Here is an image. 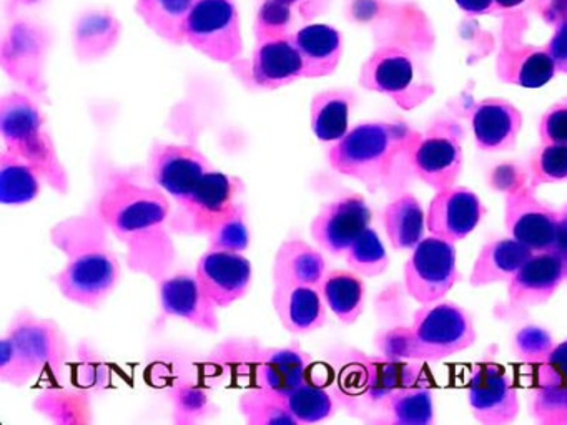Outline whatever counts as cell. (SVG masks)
Returning a JSON list of instances; mask_svg holds the SVG:
<instances>
[{
    "label": "cell",
    "instance_id": "6da1fadb",
    "mask_svg": "<svg viewBox=\"0 0 567 425\" xmlns=\"http://www.w3.org/2000/svg\"><path fill=\"white\" fill-rule=\"evenodd\" d=\"M417 133L401 122H370L351 128L328 149L334 172L357 179L371 191L390 188L411 168Z\"/></svg>",
    "mask_w": 567,
    "mask_h": 425
},
{
    "label": "cell",
    "instance_id": "7a4b0ae2",
    "mask_svg": "<svg viewBox=\"0 0 567 425\" xmlns=\"http://www.w3.org/2000/svg\"><path fill=\"white\" fill-rule=\"evenodd\" d=\"M0 132L6 148L21 156L55 191H69L68 169L38 103L24 93L6 95L0 103Z\"/></svg>",
    "mask_w": 567,
    "mask_h": 425
},
{
    "label": "cell",
    "instance_id": "3957f363",
    "mask_svg": "<svg viewBox=\"0 0 567 425\" xmlns=\"http://www.w3.org/2000/svg\"><path fill=\"white\" fill-rule=\"evenodd\" d=\"M65 359L68 342L55 322L25 312L2 339L0 379L22 387L44 372H58Z\"/></svg>",
    "mask_w": 567,
    "mask_h": 425
},
{
    "label": "cell",
    "instance_id": "277c9868",
    "mask_svg": "<svg viewBox=\"0 0 567 425\" xmlns=\"http://www.w3.org/2000/svg\"><path fill=\"white\" fill-rule=\"evenodd\" d=\"M473 315L451 301L424 304L408 328V357L437 362L466 351L476 342Z\"/></svg>",
    "mask_w": 567,
    "mask_h": 425
},
{
    "label": "cell",
    "instance_id": "5b68a950",
    "mask_svg": "<svg viewBox=\"0 0 567 425\" xmlns=\"http://www.w3.org/2000/svg\"><path fill=\"white\" fill-rule=\"evenodd\" d=\"M185 43L215 62L240 59L244 35L234 0H195L185 27Z\"/></svg>",
    "mask_w": 567,
    "mask_h": 425
},
{
    "label": "cell",
    "instance_id": "8992f818",
    "mask_svg": "<svg viewBox=\"0 0 567 425\" xmlns=\"http://www.w3.org/2000/svg\"><path fill=\"white\" fill-rule=\"evenodd\" d=\"M360 85L368 92L390 96L403 110H413L433 95L426 80L417 79L416 63L401 46L386 45L374 50L361 66Z\"/></svg>",
    "mask_w": 567,
    "mask_h": 425
},
{
    "label": "cell",
    "instance_id": "52a82bcc",
    "mask_svg": "<svg viewBox=\"0 0 567 425\" xmlns=\"http://www.w3.org/2000/svg\"><path fill=\"white\" fill-rule=\"evenodd\" d=\"M463 128L453 120H440L417 133L411 148V168L434 191L456 185L463 173Z\"/></svg>",
    "mask_w": 567,
    "mask_h": 425
},
{
    "label": "cell",
    "instance_id": "ba28073f",
    "mask_svg": "<svg viewBox=\"0 0 567 425\" xmlns=\"http://www.w3.org/2000/svg\"><path fill=\"white\" fill-rule=\"evenodd\" d=\"M456 258L454 242L433 235L424 238L404 262L408 294L421 305L443 301L460 278Z\"/></svg>",
    "mask_w": 567,
    "mask_h": 425
},
{
    "label": "cell",
    "instance_id": "9c48e42d",
    "mask_svg": "<svg viewBox=\"0 0 567 425\" xmlns=\"http://www.w3.org/2000/svg\"><path fill=\"white\" fill-rule=\"evenodd\" d=\"M171 205L157 189L115 186L105 193L101 212L109 228L122 238L147 235L167 219Z\"/></svg>",
    "mask_w": 567,
    "mask_h": 425
},
{
    "label": "cell",
    "instance_id": "30bf717a",
    "mask_svg": "<svg viewBox=\"0 0 567 425\" xmlns=\"http://www.w3.org/2000/svg\"><path fill=\"white\" fill-rule=\"evenodd\" d=\"M121 279V265L111 251L91 248L79 252L59 272L55 282L62 296L75 304L95 308L107 299Z\"/></svg>",
    "mask_w": 567,
    "mask_h": 425
},
{
    "label": "cell",
    "instance_id": "8fae6325",
    "mask_svg": "<svg viewBox=\"0 0 567 425\" xmlns=\"http://www.w3.org/2000/svg\"><path fill=\"white\" fill-rule=\"evenodd\" d=\"M559 211L549 208L534 193L533 185L514 183L504 201V226L511 238L534 252L549 251L559 229Z\"/></svg>",
    "mask_w": 567,
    "mask_h": 425
},
{
    "label": "cell",
    "instance_id": "7c38bea8",
    "mask_svg": "<svg viewBox=\"0 0 567 425\" xmlns=\"http://www.w3.org/2000/svg\"><path fill=\"white\" fill-rule=\"evenodd\" d=\"M466 392L471 412L481 424H511L519 415V394L503 365L494 362L474 365Z\"/></svg>",
    "mask_w": 567,
    "mask_h": 425
},
{
    "label": "cell",
    "instance_id": "4fadbf2b",
    "mask_svg": "<svg viewBox=\"0 0 567 425\" xmlns=\"http://www.w3.org/2000/svg\"><path fill=\"white\" fill-rule=\"evenodd\" d=\"M187 231L210 235L241 211L240 183L220 172H208L185 201L178 203Z\"/></svg>",
    "mask_w": 567,
    "mask_h": 425
},
{
    "label": "cell",
    "instance_id": "5bb4252c",
    "mask_svg": "<svg viewBox=\"0 0 567 425\" xmlns=\"http://www.w3.org/2000/svg\"><path fill=\"white\" fill-rule=\"evenodd\" d=\"M370 222L371 208L363 196H341L315 216L311 236L324 251L341 256L370 228Z\"/></svg>",
    "mask_w": 567,
    "mask_h": 425
},
{
    "label": "cell",
    "instance_id": "9a60e30c",
    "mask_svg": "<svg viewBox=\"0 0 567 425\" xmlns=\"http://www.w3.org/2000/svg\"><path fill=\"white\" fill-rule=\"evenodd\" d=\"M483 203L473 189L454 185L440 189L426 211L427 231L446 241H463L484 216Z\"/></svg>",
    "mask_w": 567,
    "mask_h": 425
},
{
    "label": "cell",
    "instance_id": "2e32d148",
    "mask_svg": "<svg viewBox=\"0 0 567 425\" xmlns=\"http://www.w3.org/2000/svg\"><path fill=\"white\" fill-rule=\"evenodd\" d=\"M195 274L218 309L230 308L250 288L251 262L241 252L210 248L198 261Z\"/></svg>",
    "mask_w": 567,
    "mask_h": 425
},
{
    "label": "cell",
    "instance_id": "e0dca14e",
    "mask_svg": "<svg viewBox=\"0 0 567 425\" xmlns=\"http://www.w3.org/2000/svg\"><path fill=\"white\" fill-rule=\"evenodd\" d=\"M151 172L157 186L182 203L212 168L205 155L194 146L161 143L152 149Z\"/></svg>",
    "mask_w": 567,
    "mask_h": 425
},
{
    "label": "cell",
    "instance_id": "ac0fdd59",
    "mask_svg": "<svg viewBox=\"0 0 567 425\" xmlns=\"http://www.w3.org/2000/svg\"><path fill=\"white\" fill-rule=\"evenodd\" d=\"M471 128L481 152H509L523 128V113L504 99H486L471 108Z\"/></svg>",
    "mask_w": 567,
    "mask_h": 425
},
{
    "label": "cell",
    "instance_id": "d6986e66",
    "mask_svg": "<svg viewBox=\"0 0 567 425\" xmlns=\"http://www.w3.org/2000/svg\"><path fill=\"white\" fill-rule=\"evenodd\" d=\"M564 281L563 265L554 252H534L507 281V298L519 308H537L546 304Z\"/></svg>",
    "mask_w": 567,
    "mask_h": 425
},
{
    "label": "cell",
    "instance_id": "ffe728a7",
    "mask_svg": "<svg viewBox=\"0 0 567 425\" xmlns=\"http://www.w3.org/2000/svg\"><path fill=\"white\" fill-rule=\"evenodd\" d=\"M161 301L168 315L184 319L202 331L217 332L220 328L217 304L208 298L197 274L181 272L162 281Z\"/></svg>",
    "mask_w": 567,
    "mask_h": 425
},
{
    "label": "cell",
    "instance_id": "44dd1931",
    "mask_svg": "<svg viewBox=\"0 0 567 425\" xmlns=\"http://www.w3.org/2000/svg\"><path fill=\"white\" fill-rule=\"evenodd\" d=\"M278 321L291 334H310L327 322V302L317 286H274Z\"/></svg>",
    "mask_w": 567,
    "mask_h": 425
},
{
    "label": "cell",
    "instance_id": "7402d4cb",
    "mask_svg": "<svg viewBox=\"0 0 567 425\" xmlns=\"http://www.w3.org/2000/svg\"><path fill=\"white\" fill-rule=\"evenodd\" d=\"M557 69L546 45L506 43L496 56V75L503 83L540 89L556 76Z\"/></svg>",
    "mask_w": 567,
    "mask_h": 425
},
{
    "label": "cell",
    "instance_id": "603a6c76",
    "mask_svg": "<svg viewBox=\"0 0 567 425\" xmlns=\"http://www.w3.org/2000/svg\"><path fill=\"white\" fill-rule=\"evenodd\" d=\"M293 35L258 42L251 56V76L260 89L278 90L303 79V62Z\"/></svg>",
    "mask_w": 567,
    "mask_h": 425
},
{
    "label": "cell",
    "instance_id": "cb8c5ba5",
    "mask_svg": "<svg viewBox=\"0 0 567 425\" xmlns=\"http://www.w3.org/2000/svg\"><path fill=\"white\" fill-rule=\"evenodd\" d=\"M303 62V79H320L337 72L343 56V37L327 23H311L293 35Z\"/></svg>",
    "mask_w": 567,
    "mask_h": 425
},
{
    "label": "cell",
    "instance_id": "d4e9b609",
    "mask_svg": "<svg viewBox=\"0 0 567 425\" xmlns=\"http://www.w3.org/2000/svg\"><path fill=\"white\" fill-rule=\"evenodd\" d=\"M327 274V261L320 249L301 239L281 242L274 259L271 278L274 286H317L320 288Z\"/></svg>",
    "mask_w": 567,
    "mask_h": 425
},
{
    "label": "cell",
    "instance_id": "484cf974",
    "mask_svg": "<svg viewBox=\"0 0 567 425\" xmlns=\"http://www.w3.org/2000/svg\"><path fill=\"white\" fill-rule=\"evenodd\" d=\"M534 255L527 246L514 238L493 239L481 248L471 269L470 282L473 288L507 282L517 269Z\"/></svg>",
    "mask_w": 567,
    "mask_h": 425
},
{
    "label": "cell",
    "instance_id": "4316f807",
    "mask_svg": "<svg viewBox=\"0 0 567 425\" xmlns=\"http://www.w3.org/2000/svg\"><path fill=\"white\" fill-rule=\"evenodd\" d=\"M254 379L258 387L287 397L307 381V359L297 348L264 349Z\"/></svg>",
    "mask_w": 567,
    "mask_h": 425
},
{
    "label": "cell",
    "instance_id": "83f0119b",
    "mask_svg": "<svg viewBox=\"0 0 567 425\" xmlns=\"http://www.w3.org/2000/svg\"><path fill=\"white\" fill-rule=\"evenodd\" d=\"M383 226L394 249H414L423 241L427 229L426 211L416 196L403 193L383 209Z\"/></svg>",
    "mask_w": 567,
    "mask_h": 425
},
{
    "label": "cell",
    "instance_id": "f1b7e54d",
    "mask_svg": "<svg viewBox=\"0 0 567 425\" xmlns=\"http://www.w3.org/2000/svg\"><path fill=\"white\" fill-rule=\"evenodd\" d=\"M354 92L330 89L315 95L311 102V128L320 142L334 143L350 132V113Z\"/></svg>",
    "mask_w": 567,
    "mask_h": 425
},
{
    "label": "cell",
    "instance_id": "f546056e",
    "mask_svg": "<svg viewBox=\"0 0 567 425\" xmlns=\"http://www.w3.org/2000/svg\"><path fill=\"white\" fill-rule=\"evenodd\" d=\"M320 289L328 309L343 324H354L363 314L367 288L357 272L344 269L327 272Z\"/></svg>",
    "mask_w": 567,
    "mask_h": 425
},
{
    "label": "cell",
    "instance_id": "4dcf8cb0",
    "mask_svg": "<svg viewBox=\"0 0 567 425\" xmlns=\"http://www.w3.org/2000/svg\"><path fill=\"white\" fill-rule=\"evenodd\" d=\"M195 0H137L135 12L165 42L184 45L185 27Z\"/></svg>",
    "mask_w": 567,
    "mask_h": 425
},
{
    "label": "cell",
    "instance_id": "1f68e13d",
    "mask_svg": "<svg viewBox=\"0 0 567 425\" xmlns=\"http://www.w3.org/2000/svg\"><path fill=\"white\" fill-rule=\"evenodd\" d=\"M42 183L38 172L21 156L8 148L0 155V201L4 205H28L34 201L42 191Z\"/></svg>",
    "mask_w": 567,
    "mask_h": 425
},
{
    "label": "cell",
    "instance_id": "d6a6232c",
    "mask_svg": "<svg viewBox=\"0 0 567 425\" xmlns=\"http://www.w3.org/2000/svg\"><path fill=\"white\" fill-rule=\"evenodd\" d=\"M388 418L398 425H430L434 422L433 391L423 379L396 388L383 404Z\"/></svg>",
    "mask_w": 567,
    "mask_h": 425
},
{
    "label": "cell",
    "instance_id": "836d02e7",
    "mask_svg": "<svg viewBox=\"0 0 567 425\" xmlns=\"http://www.w3.org/2000/svg\"><path fill=\"white\" fill-rule=\"evenodd\" d=\"M361 374H363V385L361 387H363L368 401L383 407L386 398L396 388L420 381L421 367L420 365L390 359V361L368 362Z\"/></svg>",
    "mask_w": 567,
    "mask_h": 425
},
{
    "label": "cell",
    "instance_id": "e575fe53",
    "mask_svg": "<svg viewBox=\"0 0 567 425\" xmlns=\"http://www.w3.org/2000/svg\"><path fill=\"white\" fill-rule=\"evenodd\" d=\"M238 411L248 425H298L288 408L287 397L258 385L240 395Z\"/></svg>",
    "mask_w": 567,
    "mask_h": 425
},
{
    "label": "cell",
    "instance_id": "d590c367",
    "mask_svg": "<svg viewBox=\"0 0 567 425\" xmlns=\"http://www.w3.org/2000/svg\"><path fill=\"white\" fill-rule=\"evenodd\" d=\"M347 265L361 278H377L390 266V256L373 228H368L344 252Z\"/></svg>",
    "mask_w": 567,
    "mask_h": 425
},
{
    "label": "cell",
    "instance_id": "8d00e7d4",
    "mask_svg": "<svg viewBox=\"0 0 567 425\" xmlns=\"http://www.w3.org/2000/svg\"><path fill=\"white\" fill-rule=\"evenodd\" d=\"M287 404L298 424H317L334 414V401L330 392L307 381L287 395Z\"/></svg>",
    "mask_w": 567,
    "mask_h": 425
},
{
    "label": "cell",
    "instance_id": "74e56055",
    "mask_svg": "<svg viewBox=\"0 0 567 425\" xmlns=\"http://www.w3.org/2000/svg\"><path fill=\"white\" fill-rule=\"evenodd\" d=\"M530 414L540 424L567 425V381L536 385L530 395Z\"/></svg>",
    "mask_w": 567,
    "mask_h": 425
},
{
    "label": "cell",
    "instance_id": "f35d334b",
    "mask_svg": "<svg viewBox=\"0 0 567 425\" xmlns=\"http://www.w3.org/2000/svg\"><path fill=\"white\" fill-rule=\"evenodd\" d=\"M567 179V145H543L530 159V185L559 183Z\"/></svg>",
    "mask_w": 567,
    "mask_h": 425
},
{
    "label": "cell",
    "instance_id": "ab89813d",
    "mask_svg": "<svg viewBox=\"0 0 567 425\" xmlns=\"http://www.w3.org/2000/svg\"><path fill=\"white\" fill-rule=\"evenodd\" d=\"M291 20H293V13L290 6H285L278 0H265L255 19V39L257 42H267V40L293 35L290 33Z\"/></svg>",
    "mask_w": 567,
    "mask_h": 425
},
{
    "label": "cell",
    "instance_id": "60d3db41",
    "mask_svg": "<svg viewBox=\"0 0 567 425\" xmlns=\"http://www.w3.org/2000/svg\"><path fill=\"white\" fill-rule=\"evenodd\" d=\"M553 335L539 325H526L519 329L513 339V351L517 357L527 364H540L553 351Z\"/></svg>",
    "mask_w": 567,
    "mask_h": 425
},
{
    "label": "cell",
    "instance_id": "b9f144b4",
    "mask_svg": "<svg viewBox=\"0 0 567 425\" xmlns=\"http://www.w3.org/2000/svg\"><path fill=\"white\" fill-rule=\"evenodd\" d=\"M109 17H85L75 32V52L81 59L87 60L94 39H101L107 46L117 42V25L111 27Z\"/></svg>",
    "mask_w": 567,
    "mask_h": 425
},
{
    "label": "cell",
    "instance_id": "7bdbcfd3",
    "mask_svg": "<svg viewBox=\"0 0 567 425\" xmlns=\"http://www.w3.org/2000/svg\"><path fill=\"white\" fill-rule=\"evenodd\" d=\"M35 407L39 411L44 412V414L51 415L54 421H58V415H64V421L62 422H79L78 417L81 418V422L87 421V418L82 417V412L87 411V404H85L84 397L81 394H72V392H54L49 391L44 392V394L39 395L38 402H35Z\"/></svg>",
    "mask_w": 567,
    "mask_h": 425
},
{
    "label": "cell",
    "instance_id": "ee69618b",
    "mask_svg": "<svg viewBox=\"0 0 567 425\" xmlns=\"http://www.w3.org/2000/svg\"><path fill=\"white\" fill-rule=\"evenodd\" d=\"M250 236H248L247 222L244 218V209L221 222L215 231L208 235V246L212 249H228V251L241 252L247 249Z\"/></svg>",
    "mask_w": 567,
    "mask_h": 425
},
{
    "label": "cell",
    "instance_id": "f6af8a7d",
    "mask_svg": "<svg viewBox=\"0 0 567 425\" xmlns=\"http://www.w3.org/2000/svg\"><path fill=\"white\" fill-rule=\"evenodd\" d=\"M543 145H567V103L550 106L539 122Z\"/></svg>",
    "mask_w": 567,
    "mask_h": 425
},
{
    "label": "cell",
    "instance_id": "bcb514c9",
    "mask_svg": "<svg viewBox=\"0 0 567 425\" xmlns=\"http://www.w3.org/2000/svg\"><path fill=\"white\" fill-rule=\"evenodd\" d=\"M567 381V341L554 345L546 359L537 364V384L549 385Z\"/></svg>",
    "mask_w": 567,
    "mask_h": 425
},
{
    "label": "cell",
    "instance_id": "7dc6e473",
    "mask_svg": "<svg viewBox=\"0 0 567 425\" xmlns=\"http://www.w3.org/2000/svg\"><path fill=\"white\" fill-rule=\"evenodd\" d=\"M547 52L556 63L557 72L567 73V19L554 25V33L546 43Z\"/></svg>",
    "mask_w": 567,
    "mask_h": 425
},
{
    "label": "cell",
    "instance_id": "c3c4849f",
    "mask_svg": "<svg viewBox=\"0 0 567 425\" xmlns=\"http://www.w3.org/2000/svg\"><path fill=\"white\" fill-rule=\"evenodd\" d=\"M540 12L547 23L556 25L560 20L567 19V0H543Z\"/></svg>",
    "mask_w": 567,
    "mask_h": 425
},
{
    "label": "cell",
    "instance_id": "681fc988",
    "mask_svg": "<svg viewBox=\"0 0 567 425\" xmlns=\"http://www.w3.org/2000/svg\"><path fill=\"white\" fill-rule=\"evenodd\" d=\"M549 251L554 252L556 258L559 259L560 265H563L567 281V225L563 219L559 221V229H557L556 239H554Z\"/></svg>",
    "mask_w": 567,
    "mask_h": 425
},
{
    "label": "cell",
    "instance_id": "f907efd6",
    "mask_svg": "<svg viewBox=\"0 0 567 425\" xmlns=\"http://www.w3.org/2000/svg\"><path fill=\"white\" fill-rule=\"evenodd\" d=\"M454 2L470 15H484L493 12L496 0H454Z\"/></svg>",
    "mask_w": 567,
    "mask_h": 425
},
{
    "label": "cell",
    "instance_id": "816d5d0a",
    "mask_svg": "<svg viewBox=\"0 0 567 425\" xmlns=\"http://www.w3.org/2000/svg\"><path fill=\"white\" fill-rule=\"evenodd\" d=\"M523 2L524 0H496V7L497 9H513Z\"/></svg>",
    "mask_w": 567,
    "mask_h": 425
},
{
    "label": "cell",
    "instance_id": "f5cc1de1",
    "mask_svg": "<svg viewBox=\"0 0 567 425\" xmlns=\"http://www.w3.org/2000/svg\"><path fill=\"white\" fill-rule=\"evenodd\" d=\"M278 2L285 3V6L295 7L298 3L305 2V0H278Z\"/></svg>",
    "mask_w": 567,
    "mask_h": 425
},
{
    "label": "cell",
    "instance_id": "db71d44e",
    "mask_svg": "<svg viewBox=\"0 0 567 425\" xmlns=\"http://www.w3.org/2000/svg\"><path fill=\"white\" fill-rule=\"evenodd\" d=\"M560 219H563L564 222L567 225V206H564L563 209L559 211Z\"/></svg>",
    "mask_w": 567,
    "mask_h": 425
}]
</instances>
